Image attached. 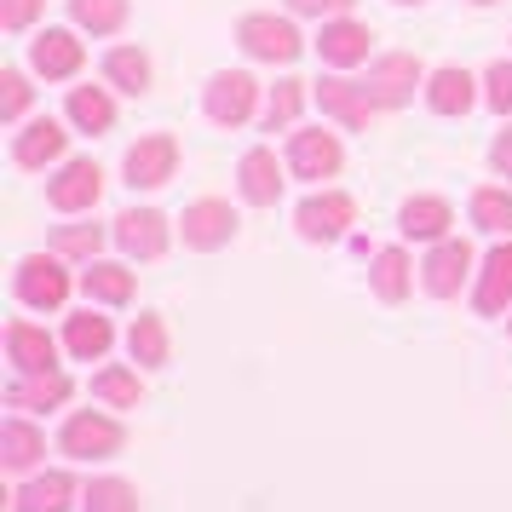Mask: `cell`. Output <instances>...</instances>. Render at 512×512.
Instances as JSON below:
<instances>
[{
  "label": "cell",
  "instance_id": "cell-13",
  "mask_svg": "<svg viewBox=\"0 0 512 512\" xmlns=\"http://www.w3.org/2000/svg\"><path fill=\"white\" fill-rule=\"evenodd\" d=\"M116 242L127 248V254H139V259H156L167 248V219L156 208H133V213H121L116 219Z\"/></svg>",
  "mask_w": 512,
  "mask_h": 512
},
{
  "label": "cell",
  "instance_id": "cell-19",
  "mask_svg": "<svg viewBox=\"0 0 512 512\" xmlns=\"http://www.w3.org/2000/svg\"><path fill=\"white\" fill-rule=\"evenodd\" d=\"M64 139H70V133H64L52 116L47 121H29L24 133H18V144H12V156H18V167H47V162L64 156Z\"/></svg>",
  "mask_w": 512,
  "mask_h": 512
},
{
  "label": "cell",
  "instance_id": "cell-36",
  "mask_svg": "<svg viewBox=\"0 0 512 512\" xmlns=\"http://www.w3.org/2000/svg\"><path fill=\"white\" fill-rule=\"evenodd\" d=\"M98 242H104V231H98V225H64L52 248H58L64 259H93V254H98Z\"/></svg>",
  "mask_w": 512,
  "mask_h": 512
},
{
  "label": "cell",
  "instance_id": "cell-6",
  "mask_svg": "<svg viewBox=\"0 0 512 512\" xmlns=\"http://www.w3.org/2000/svg\"><path fill=\"white\" fill-rule=\"evenodd\" d=\"M254 75H242V70H225V75H213L208 81V116L219 121V127H242V121L254 116Z\"/></svg>",
  "mask_w": 512,
  "mask_h": 512
},
{
  "label": "cell",
  "instance_id": "cell-15",
  "mask_svg": "<svg viewBox=\"0 0 512 512\" xmlns=\"http://www.w3.org/2000/svg\"><path fill=\"white\" fill-rule=\"evenodd\" d=\"M236 236V213L225 202H196L185 208V242L190 248H225Z\"/></svg>",
  "mask_w": 512,
  "mask_h": 512
},
{
  "label": "cell",
  "instance_id": "cell-29",
  "mask_svg": "<svg viewBox=\"0 0 512 512\" xmlns=\"http://www.w3.org/2000/svg\"><path fill=\"white\" fill-rule=\"evenodd\" d=\"M127 351H133V363H144V369H162V363H167V328H162V317H139V323L127 328Z\"/></svg>",
  "mask_w": 512,
  "mask_h": 512
},
{
  "label": "cell",
  "instance_id": "cell-14",
  "mask_svg": "<svg viewBox=\"0 0 512 512\" xmlns=\"http://www.w3.org/2000/svg\"><path fill=\"white\" fill-rule=\"evenodd\" d=\"M98 190H104V179H98V167L93 162H70L58 179H52V208L58 213H81V208H93L98 202Z\"/></svg>",
  "mask_w": 512,
  "mask_h": 512
},
{
  "label": "cell",
  "instance_id": "cell-27",
  "mask_svg": "<svg viewBox=\"0 0 512 512\" xmlns=\"http://www.w3.org/2000/svg\"><path fill=\"white\" fill-rule=\"evenodd\" d=\"M104 75H110V87L139 98L144 87H150V58H144L139 47H116L110 58H104Z\"/></svg>",
  "mask_w": 512,
  "mask_h": 512
},
{
  "label": "cell",
  "instance_id": "cell-16",
  "mask_svg": "<svg viewBox=\"0 0 512 512\" xmlns=\"http://www.w3.org/2000/svg\"><path fill=\"white\" fill-rule=\"evenodd\" d=\"M6 351H12L18 374H47L52 357H58L52 334H47V328H35V323H12V328H6Z\"/></svg>",
  "mask_w": 512,
  "mask_h": 512
},
{
  "label": "cell",
  "instance_id": "cell-12",
  "mask_svg": "<svg viewBox=\"0 0 512 512\" xmlns=\"http://www.w3.org/2000/svg\"><path fill=\"white\" fill-rule=\"evenodd\" d=\"M29 70L47 75V81H64V75L81 70V41H75L70 29H47L35 47H29Z\"/></svg>",
  "mask_w": 512,
  "mask_h": 512
},
{
  "label": "cell",
  "instance_id": "cell-41",
  "mask_svg": "<svg viewBox=\"0 0 512 512\" xmlns=\"http://www.w3.org/2000/svg\"><path fill=\"white\" fill-rule=\"evenodd\" d=\"M489 162H495V167H501V173L512 179V127L501 133V139H495V150H489Z\"/></svg>",
  "mask_w": 512,
  "mask_h": 512
},
{
  "label": "cell",
  "instance_id": "cell-34",
  "mask_svg": "<svg viewBox=\"0 0 512 512\" xmlns=\"http://www.w3.org/2000/svg\"><path fill=\"white\" fill-rule=\"evenodd\" d=\"M93 397L116 403V409H139V374H127V369H104V374L93 380Z\"/></svg>",
  "mask_w": 512,
  "mask_h": 512
},
{
  "label": "cell",
  "instance_id": "cell-20",
  "mask_svg": "<svg viewBox=\"0 0 512 512\" xmlns=\"http://www.w3.org/2000/svg\"><path fill=\"white\" fill-rule=\"evenodd\" d=\"M512 300V242H501L495 254L484 259V282H478V311L495 317V311H507Z\"/></svg>",
  "mask_w": 512,
  "mask_h": 512
},
{
  "label": "cell",
  "instance_id": "cell-42",
  "mask_svg": "<svg viewBox=\"0 0 512 512\" xmlns=\"http://www.w3.org/2000/svg\"><path fill=\"white\" fill-rule=\"evenodd\" d=\"M397 6H420V0H397Z\"/></svg>",
  "mask_w": 512,
  "mask_h": 512
},
{
  "label": "cell",
  "instance_id": "cell-2",
  "mask_svg": "<svg viewBox=\"0 0 512 512\" xmlns=\"http://www.w3.org/2000/svg\"><path fill=\"white\" fill-rule=\"evenodd\" d=\"M415 87H420V58H409V52H386V58L369 70V81H363V93H369L374 110H397V104H409Z\"/></svg>",
  "mask_w": 512,
  "mask_h": 512
},
{
  "label": "cell",
  "instance_id": "cell-21",
  "mask_svg": "<svg viewBox=\"0 0 512 512\" xmlns=\"http://www.w3.org/2000/svg\"><path fill=\"white\" fill-rule=\"evenodd\" d=\"M64 397H70V380L58 369H47V374H24V380L6 392V403H12V409H58Z\"/></svg>",
  "mask_w": 512,
  "mask_h": 512
},
{
  "label": "cell",
  "instance_id": "cell-17",
  "mask_svg": "<svg viewBox=\"0 0 512 512\" xmlns=\"http://www.w3.org/2000/svg\"><path fill=\"white\" fill-rule=\"evenodd\" d=\"M236 179H242V196L254 202V208H271L282 196V167L271 150H248L242 156V167H236Z\"/></svg>",
  "mask_w": 512,
  "mask_h": 512
},
{
  "label": "cell",
  "instance_id": "cell-32",
  "mask_svg": "<svg viewBox=\"0 0 512 512\" xmlns=\"http://www.w3.org/2000/svg\"><path fill=\"white\" fill-rule=\"evenodd\" d=\"M81 512H139V495H133V484H121V478H98L81 495Z\"/></svg>",
  "mask_w": 512,
  "mask_h": 512
},
{
  "label": "cell",
  "instance_id": "cell-28",
  "mask_svg": "<svg viewBox=\"0 0 512 512\" xmlns=\"http://www.w3.org/2000/svg\"><path fill=\"white\" fill-rule=\"evenodd\" d=\"M81 288H87V300L121 305L133 294V271H127V265H87V271H81Z\"/></svg>",
  "mask_w": 512,
  "mask_h": 512
},
{
  "label": "cell",
  "instance_id": "cell-3",
  "mask_svg": "<svg viewBox=\"0 0 512 512\" xmlns=\"http://www.w3.org/2000/svg\"><path fill=\"white\" fill-rule=\"evenodd\" d=\"M173 167H179V144L167 139V133H150L127 150V185L133 190H156L173 179Z\"/></svg>",
  "mask_w": 512,
  "mask_h": 512
},
{
  "label": "cell",
  "instance_id": "cell-35",
  "mask_svg": "<svg viewBox=\"0 0 512 512\" xmlns=\"http://www.w3.org/2000/svg\"><path fill=\"white\" fill-rule=\"evenodd\" d=\"M472 219H478L484 231H512V196L507 190H478V196H472Z\"/></svg>",
  "mask_w": 512,
  "mask_h": 512
},
{
  "label": "cell",
  "instance_id": "cell-10",
  "mask_svg": "<svg viewBox=\"0 0 512 512\" xmlns=\"http://www.w3.org/2000/svg\"><path fill=\"white\" fill-rule=\"evenodd\" d=\"M369 29L351 24V18H323V41H317V52H323V64H334V70H351V64H363L369 58Z\"/></svg>",
  "mask_w": 512,
  "mask_h": 512
},
{
  "label": "cell",
  "instance_id": "cell-23",
  "mask_svg": "<svg viewBox=\"0 0 512 512\" xmlns=\"http://www.w3.org/2000/svg\"><path fill=\"white\" fill-rule=\"evenodd\" d=\"M449 225H455V213H449V202H438V196H409V202H403V231L420 236V242L443 236Z\"/></svg>",
  "mask_w": 512,
  "mask_h": 512
},
{
  "label": "cell",
  "instance_id": "cell-26",
  "mask_svg": "<svg viewBox=\"0 0 512 512\" xmlns=\"http://www.w3.org/2000/svg\"><path fill=\"white\" fill-rule=\"evenodd\" d=\"M110 340H116V334H110V317H93V311L70 317V328H64V346H70L75 357H87V363H93V357H104V351H110Z\"/></svg>",
  "mask_w": 512,
  "mask_h": 512
},
{
  "label": "cell",
  "instance_id": "cell-5",
  "mask_svg": "<svg viewBox=\"0 0 512 512\" xmlns=\"http://www.w3.org/2000/svg\"><path fill=\"white\" fill-rule=\"evenodd\" d=\"M64 294H70V277H64V265L47 254H29L24 265H18V300L35 305V311H52V305H64Z\"/></svg>",
  "mask_w": 512,
  "mask_h": 512
},
{
  "label": "cell",
  "instance_id": "cell-38",
  "mask_svg": "<svg viewBox=\"0 0 512 512\" xmlns=\"http://www.w3.org/2000/svg\"><path fill=\"white\" fill-rule=\"evenodd\" d=\"M484 87H489V104H495L501 116H512V64H489Z\"/></svg>",
  "mask_w": 512,
  "mask_h": 512
},
{
  "label": "cell",
  "instance_id": "cell-22",
  "mask_svg": "<svg viewBox=\"0 0 512 512\" xmlns=\"http://www.w3.org/2000/svg\"><path fill=\"white\" fill-rule=\"evenodd\" d=\"M41 455H47V443H41V432H35V426H29V420H6V426H0V461L12 466V472H29V466L41 461Z\"/></svg>",
  "mask_w": 512,
  "mask_h": 512
},
{
  "label": "cell",
  "instance_id": "cell-4",
  "mask_svg": "<svg viewBox=\"0 0 512 512\" xmlns=\"http://www.w3.org/2000/svg\"><path fill=\"white\" fill-rule=\"evenodd\" d=\"M351 196H340V190H323V196H305L300 213H294V225H300L305 242H334V236H346L351 225Z\"/></svg>",
  "mask_w": 512,
  "mask_h": 512
},
{
  "label": "cell",
  "instance_id": "cell-39",
  "mask_svg": "<svg viewBox=\"0 0 512 512\" xmlns=\"http://www.w3.org/2000/svg\"><path fill=\"white\" fill-rule=\"evenodd\" d=\"M288 6H294L300 18H346L357 0H288Z\"/></svg>",
  "mask_w": 512,
  "mask_h": 512
},
{
  "label": "cell",
  "instance_id": "cell-33",
  "mask_svg": "<svg viewBox=\"0 0 512 512\" xmlns=\"http://www.w3.org/2000/svg\"><path fill=\"white\" fill-rule=\"evenodd\" d=\"M300 104H305V81H277V87H271V104H265V127H271V133H277V127H294Z\"/></svg>",
  "mask_w": 512,
  "mask_h": 512
},
{
  "label": "cell",
  "instance_id": "cell-18",
  "mask_svg": "<svg viewBox=\"0 0 512 512\" xmlns=\"http://www.w3.org/2000/svg\"><path fill=\"white\" fill-rule=\"evenodd\" d=\"M70 501H75L70 472H41V478H29V484L12 495V512H64Z\"/></svg>",
  "mask_w": 512,
  "mask_h": 512
},
{
  "label": "cell",
  "instance_id": "cell-1",
  "mask_svg": "<svg viewBox=\"0 0 512 512\" xmlns=\"http://www.w3.org/2000/svg\"><path fill=\"white\" fill-rule=\"evenodd\" d=\"M236 41L248 47V58H265V64H294L300 58V29L288 24V18H271V12H254V18H242L236 24Z\"/></svg>",
  "mask_w": 512,
  "mask_h": 512
},
{
  "label": "cell",
  "instance_id": "cell-8",
  "mask_svg": "<svg viewBox=\"0 0 512 512\" xmlns=\"http://www.w3.org/2000/svg\"><path fill=\"white\" fill-rule=\"evenodd\" d=\"M121 449V426L104 415H75L70 426H64V455H75V461H104V455H116Z\"/></svg>",
  "mask_w": 512,
  "mask_h": 512
},
{
  "label": "cell",
  "instance_id": "cell-30",
  "mask_svg": "<svg viewBox=\"0 0 512 512\" xmlns=\"http://www.w3.org/2000/svg\"><path fill=\"white\" fill-rule=\"evenodd\" d=\"M374 294L386 305H397L409 294V259H403V248H380L374 254Z\"/></svg>",
  "mask_w": 512,
  "mask_h": 512
},
{
  "label": "cell",
  "instance_id": "cell-37",
  "mask_svg": "<svg viewBox=\"0 0 512 512\" xmlns=\"http://www.w3.org/2000/svg\"><path fill=\"white\" fill-rule=\"evenodd\" d=\"M0 110H6V121H18L29 110V81L18 70H6L0 75Z\"/></svg>",
  "mask_w": 512,
  "mask_h": 512
},
{
  "label": "cell",
  "instance_id": "cell-43",
  "mask_svg": "<svg viewBox=\"0 0 512 512\" xmlns=\"http://www.w3.org/2000/svg\"><path fill=\"white\" fill-rule=\"evenodd\" d=\"M472 6H489V0H472Z\"/></svg>",
  "mask_w": 512,
  "mask_h": 512
},
{
  "label": "cell",
  "instance_id": "cell-25",
  "mask_svg": "<svg viewBox=\"0 0 512 512\" xmlns=\"http://www.w3.org/2000/svg\"><path fill=\"white\" fill-rule=\"evenodd\" d=\"M426 98H432L438 116H466V110H472V75L466 70H438L432 81H426Z\"/></svg>",
  "mask_w": 512,
  "mask_h": 512
},
{
  "label": "cell",
  "instance_id": "cell-11",
  "mask_svg": "<svg viewBox=\"0 0 512 512\" xmlns=\"http://www.w3.org/2000/svg\"><path fill=\"white\" fill-rule=\"evenodd\" d=\"M466 265H472V248H466L461 236H449V242H438V248H432V259H426L420 271H426V288H432L438 300H449V294H461Z\"/></svg>",
  "mask_w": 512,
  "mask_h": 512
},
{
  "label": "cell",
  "instance_id": "cell-24",
  "mask_svg": "<svg viewBox=\"0 0 512 512\" xmlns=\"http://www.w3.org/2000/svg\"><path fill=\"white\" fill-rule=\"evenodd\" d=\"M70 121L81 127V133H110V127H116V104H110L104 87H75L70 93Z\"/></svg>",
  "mask_w": 512,
  "mask_h": 512
},
{
  "label": "cell",
  "instance_id": "cell-40",
  "mask_svg": "<svg viewBox=\"0 0 512 512\" xmlns=\"http://www.w3.org/2000/svg\"><path fill=\"white\" fill-rule=\"evenodd\" d=\"M41 12V0H0V24L6 29H29Z\"/></svg>",
  "mask_w": 512,
  "mask_h": 512
},
{
  "label": "cell",
  "instance_id": "cell-31",
  "mask_svg": "<svg viewBox=\"0 0 512 512\" xmlns=\"http://www.w3.org/2000/svg\"><path fill=\"white\" fill-rule=\"evenodd\" d=\"M70 18L93 35H116L127 24V0H70Z\"/></svg>",
  "mask_w": 512,
  "mask_h": 512
},
{
  "label": "cell",
  "instance_id": "cell-7",
  "mask_svg": "<svg viewBox=\"0 0 512 512\" xmlns=\"http://www.w3.org/2000/svg\"><path fill=\"white\" fill-rule=\"evenodd\" d=\"M317 104H323V116H334L340 127L351 133H363L369 127V93H363V81H346V75H323L317 81Z\"/></svg>",
  "mask_w": 512,
  "mask_h": 512
},
{
  "label": "cell",
  "instance_id": "cell-9",
  "mask_svg": "<svg viewBox=\"0 0 512 512\" xmlns=\"http://www.w3.org/2000/svg\"><path fill=\"white\" fill-rule=\"evenodd\" d=\"M288 167H294L300 179H334V173H340V139H334V133H294Z\"/></svg>",
  "mask_w": 512,
  "mask_h": 512
}]
</instances>
